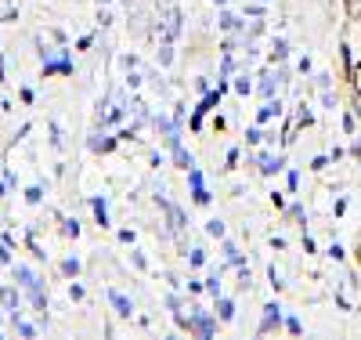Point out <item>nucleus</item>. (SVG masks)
<instances>
[{"mask_svg":"<svg viewBox=\"0 0 361 340\" xmlns=\"http://www.w3.org/2000/svg\"><path fill=\"white\" fill-rule=\"evenodd\" d=\"M0 297H4V307H8V312H11V307L18 304V297H15V290H4V293H0Z\"/></svg>","mask_w":361,"mask_h":340,"instance_id":"0eeeda50","label":"nucleus"},{"mask_svg":"<svg viewBox=\"0 0 361 340\" xmlns=\"http://www.w3.org/2000/svg\"><path fill=\"white\" fill-rule=\"evenodd\" d=\"M275 112H279V102H275V105H271V102H267V105L260 109V123H264V119H271V116H275Z\"/></svg>","mask_w":361,"mask_h":340,"instance_id":"423d86ee","label":"nucleus"},{"mask_svg":"<svg viewBox=\"0 0 361 340\" xmlns=\"http://www.w3.org/2000/svg\"><path fill=\"white\" fill-rule=\"evenodd\" d=\"M354 160H357V163H361V145H357V148H354Z\"/></svg>","mask_w":361,"mask_h":340,"instance_id":"9b49d317","label":"nucleus"},{"mask_svg":"<svg viewBox=\"0 0 361 340\" xmlns=\"http://www.w3.org/2000/svg\"><path fill=\"white\" fill-rule=\"evenodd\" d=\"M343 4H347V15L357 22V18H361V0H343Z\"/></svg>","mask_w":361,"mask_h":340,"instance_id":"20e7f679","label":"nucleus"},{"mask_svg":"<svg viewBox=\"0 0 361 340\" xmlns=\"http://www.w3.org/2000/svg\"><path fill=\"white\" fill-rule=\"evenodd\" d=\"M350 83H354V95L361 98V61H357V66L350 69Z\"/></svg>","mask_w":361,"mask_h":340,"instance_id":"7ed1b4c3","label":"nucleus"},{"mask_svg":"<svg viewBox=\"0 0 361 340\" xmlns=\"http://www.w3.org/2000/svg\"><path fill=\"white\" fill-rule=\"evenodd\" d=\"M112 300H116V307H119V315H130V304L119 297V293H112Z\"/></svg>","mask_w":361,"mask_h":340,"instance_id":"39448f33","label":"nucleus"},{"mask_svg":"<svg viewBox=\"0 0 361 340\" xmlns=\"http://www.w3.org/2000/svg\"><path fill=\"white\" fill-rule=\"evenodd\" d=\"M156 11H159V22H163V37L173 40L180 33V4L177 0H156Z\"/></svg>","mask_w":361,"mask_h":340,"instance_id":"f257e3e1","label":"nucleus"},{"mask_svg":"<svg viewBox=\"0 0 361 340\" xmlns=\"http://www.w3.org/2000/svg\"><path fill=\"white\" fill-rule=\"evenodd\" d=\"M209 235L221 239V235H224V225H221V221H209Z\"/></svg>","mask_w":361,"mask_h":340,"instance_id":"1a4fd4ad","label":"nucleus"},{"mask_svg":"<svg viewBox=\"0 0 361 340\" xmlns=\"http://www.w3.org/2000/svg\"><path fill=\"white\" fill-rule=\"evenodd\" d=\"M231 315H235V312H231V304H228V300H224V304H221V319H224V322H228V319H231Z\"/></svg>","mask_w":361,"mask_h":340,"instance_id":"9d476101","label":"nucleus"},{"mask_svg":"<svg viewBox=\"0 0 361 340\" xmlns=\"http://www.w3.org/2000/svg\"><path fill=\"white\" fill-rule=\"evenodd\" d=\"M217 4H221V0H217Z\"/></svg>","mask_w":361,"mask_h":340,"instance_id":"f8f14e48","label":"nucleus"},{"mask_svg":"<svg viewBox=\"0 0 361 340\" xmlns=\"http://www.w3.org/2000/svg\"><path fill=\"white\" fill-rule=\"evenodd\" d=\"M166 218H170V232H173V239H177V246L185 250V213H180L177 206H166Z\"/></svg>","mask_w":361,"mask_h":340,"instance_id":"f03ea898","label":"nucleus"},{"mask_svg":"<svg viewBox=\"0 0 361 340\" xmlns=\"http://www.w3.org/2000/svg\"><path fill=\"white\" fill-rule=\"evenodd\" d=\"M209 329H214V326H209V319H199V322H195V333H202V336H209Z\"/></svg>","mask_w":361,"mask_h":340,"instance_id":"6e6552de","label":"nucleus"}]
</instances>
